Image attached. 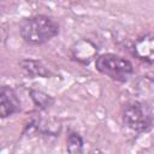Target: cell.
<instances>
[{
  "label": "cell",
  "instance_id": "1",
  "mask_svg": "<svg viewBox=\"0 0 154 154\" xmlns=\"http://www.w3.org/2000/svg\"><path fill=\"white\" fill-rule=\"evenodd\" d=\"M22 38L32 46H40L59 34V25L48 16L37 14L24 18L19 24Z\"/></svg>",
  "mask_w": 154,
  "mask_h": 154
},
{
  "label": "cell",
  "instance_id": "2",
  "mask_svg": "<svg viewBox=\"0 0 154 154\" xmlns=\"http://www.w3.org/2000/svg\"><path fill=\"white\" fill-rule=\"evenodd\" d=\"M122 120L128 129L135 132H146L153 125L154 113L147 102L130 101L122 109Z\"/></svg>",
  "mask_w": 154,
  "mask_h": 154
},
{
  "label": "cell",
  "instance_id": "3",
  "mask_svg": "<svg viewBox=\"0 0 154 154\" xmlns=\"http://www.w3.org/2000/svg\"><path fill=\"white\" fill-rule=\"evenodd\" d=\"M95 67L102 75L122 83L126 82L134 73L132 64L128 59L113 53H105L96 57Z\"/></svg>",
  "mask_w": 154,
  "mask_h": 154
},
{
  "label": "cell",
  "instance_id": "4",
  "mask_svg": "<svg viewBox=\"0 0 154 154\" xmlns=\"http://www.w3.org/2000/svg\"><path fill=\"white\" fill-rule=\"evenodd\" d=\"M20 101L17 93L8 85H2L0 91V116L1 118H7L19 112Z\"/></svg>",
  "mask_w": 154,
  "mask_h": 154
},
{
  "label": "cell",
  "instance_id": "5",
  "mask_svg": "<svg viewBox=\"0 0 154 154\" xmlns=\"http://www.w3.org/2000/svg\"><path fill=\"white\" fill-rule=\"evenodd\" d=\"M132 51L137 59L154 64V35H146L136 40Z\"/></svg>",
  "mask_w": 154,
  "mask_h": 154
},
{
  "label": "cell",
  "instance_id": "6",
  "mask_svg": "<svg viewBox=\"0 0 154 154\" xmlns=\"http://www.w3.org/2000/svg\"><path fill=\"white\" fill-rule=\"evenodd\" d=\"M72 58L82 64H89L97 54L96 46L88 40H79L71 47Z\"/></svg>",
  "mask_w": 154,
  "mask_h": 154
},
{
  "label": "cell",
  "instance_id": "7",
  "mask_svg": "<svg viewBox=\"0 0 154 154\" xmlns=\"http://www.w3.org/2000/svg\"><path fill=\"white\" fill-rule=\"evenodd\" d=\"M22 71L29 76L30 78L35 77H49L52 73L49 69H47L41 61L38 60H32V59H24L19 63Z\"/></svg>",
  "mask_w": 154,
  "mask_h": 154
},
{
  "label": "cell",
  "instance_id": "8",
  "mask_svg": "<svg viewBox=\"0 0 154 154\" xmlns=\"http://www.w3.org/2000/svg\"><path fill=\"white\" fill-rule=\"evenodd\" d=\"M66 149L69 153H82L83 150V140L79 134L71 131L67 135L66 140Z\"/></svg>",
  "mask_w": 154,
  "mask_h": 154
},
{
  "label": "cell",
  "instance_id": "9",
  "mask_svg": "<svg viewBox=\"0 0 154 154\" xmlns=\"http://www.w3.org/2000/svg\"><path fill=\"white\" fill-rule=\"evenodd\" d=\"M30 96H31L35 106L38 108H47L53 103L52 96H49L48 94H46L41 90H30Z\"/></svg>",
  "mask_w": 154,
  "mask_h": 154
}]
</instances>
